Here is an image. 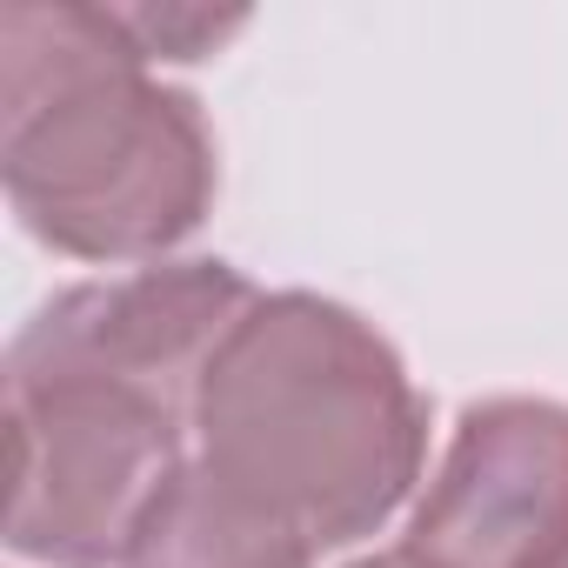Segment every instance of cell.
Wrapping results in <instances>:
<instances>
[{"instance_id":"cell-1","label":"cell","mask_w":568,"mask_h":568,"mask_svg":"<svg viewBox=\"0 0 568 568\" xmlns=\"http://www.w3.org/2000/svg\"><path fill=\"white\" fill-rule=\"evenodd\" d=\"M121 14L0 8V148L21 221L68 254L181 241L214 187L187 94L141 74Z\"/></svg>"},{"instance_id":"cell-2","label":"cell","mask_w":568,"mask_h":568,"mask_svg":"<svg viewBox=\"0 0 568 568\" xmlns=\"http://www.w3.org/2000/svg\"><path fill=\"white\" fill-rule=\"evenodd\" d=\"M201 462L308 548L368 535L422 468V402L395 355L308 295L254 302L207 362Z\"/></svg>"},{"instance_id":"cell-3","label":"cell","mask_w":568,"mask_h":568,"mask_svg":"<svg viewBox=\"0 0 568 568\" xmlns=\"http://www.w3.org/2000/svg\"><path fill=\"white\" fill-rule=\"evenodd\" d=\"M181 415L101 375L8 362V541L54 568L121 561L154 495L181 475Z\"/></svg>"},{"instance_id":"cell-4","label":"cell","mask_w":568,"mask_h":568,"mask_svg":"<svg viewBox=\"0 0 568 568\" xmlns=\"http://www.w3.org/2000/svg\"><path fill=\"white\" fill-rule=\"evenodd\" d=\"M247 281L221 261L194 267H148L114 288H81L54 302L28 335L14 342V368H61V375H101L141 395H161L174 408L201 402L207 362L247 315Z\"/></svg>"},{"instance_id":"cell-5","label":"cell","mask_w":568,"mask_h":568,"mask_svg":"<svg viewBox=\"0 0 568 568\" xmlns=\"http://www.w3.org/2000/svg\"><path fill=\"white\" fill-rule=\"evenodd\" d=\"M408 548L428 568H548L568 555V415L475 408L428 488Z\"/></svg>"},{"instance_id":"cell-6","label":"cell","mask_w":568,"mask_h":568,"mask_svg":"<svg viewBox=\"0 0 568 568\" xmlns=\"http://www.w3.org/2000/svg\"><path fill=\"white\" fill-rule=\"evenodd\" d=\"M308 541L234 495L207 462L181 468L141 515L121 568H308Z\"/></svg>"},{"instance_id":"cell-7","label":"cell","mask_w":568,"mask_h":568,"mask_svg":"<svg viewBox=\"0 0 568 568\" xmlns=\"http://www.w3.org/2000/svg\"><path fill=\"white\" fill-rule=\"evenodd\" d=\"M128 41L141 54H168V61H194L207 41H227L241 28V14H174V8H148V14H121Z\"/></svg>"},{"instance_id":"cell-8","label":"cell","mask_w":568,"mask_h":568,"mask_svg":"<svg viewBox=\"0 0 568 568\" xmlns=\"http://www.w3.org/2000/svg\"><path fill=\"white\" fill-rule=\"evenodd\" d=\"M362 568H428L415 548H402V555H382V561H362Z\"/></svg>"},{"instance_id":"cell-9","label":"cell","mask_w":568,"mask_h":568,"mask_svg":"<svg viewBox=\"0 0 568 568\" xmlns=\"http://www.w3.org/2000/svg\"><path fill=\"white\" fill-rule=\"evenodd\" d=\"M548 568H568V555H561V561H548Z\"/></svg>"}]
</instances>
